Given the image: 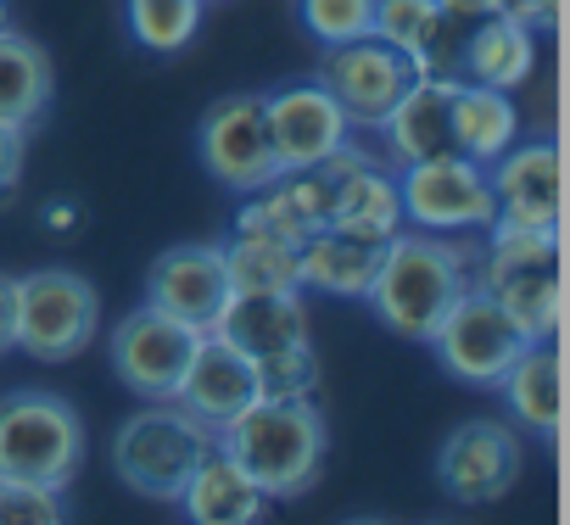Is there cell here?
Wrapping results in <instances>:
<instances>
[{"label":"cell","instance_id":"1","mask_svg":"<svg viewBox=\"0 0 570 525\" xmlns=\"http://www.w3.org/2000/svg\"><path fill=\"white\" fill-rule=\"evenodd\" d=\"M213 442L263 486L268 503L314 492L331 453V430L314 397H252Z\"/></svg>","mask_w":570,"mask_h":525},{"label":"cell","instance_id":"2","mask_svg":"<svg viewBox=\"0 0 570 525\" xmlns=\"http://www.w3.org/2000/svg\"><path fill=\"white\" fill-rule=\"evenodd\" d=\"M470 286V257L464 246H453V235H431V229H397L381 246L375 280H370V308L375 319L403 336V341H431V330L442 325V314L453 308V297Z\"/></svg>","mask_w":570,"mask_h":525},{"label":"cell","instance_id":"3","mask_svg":"<svg viewBox=\"0 0 570 525\" xmlns=\"http://www.w3.org/2000/svg\"><path fill=\"white\" fill-rule=\"evenodd\" d=\"M514 325L525 341H548L559 330L564 308V280H559V229H520V224H492L487 229V257L475 280Z\"/></svg>","mask_w":570,"mask_h":525},{"label":"cell","instance_id":"4","mask_svg":"<svg viewBox=\"0 0 570 525\" xmlns=\"http://www.w3.org/2000/svg\"><path fill=\"white\" fill-rule=\"evenodd\" d=\"M85 464V419L57 392L0 397V481H35L68 492Z\"/></svg>","mask_w":570,"mask_h":525},{"label":"cell","instance_id":"5","mask_svg":"<svg viewBox=\"0 0 570 525\" xmlns=\"http://www.w3.org/2000/svg\"><path fill=\"white\" fill-rule=\"evenodd\" d=\"M207 447H213V430L168 397V403H146L135 419H124V430L112 442V469L135 497L179 503V492Z\"/></svg>","mask_w":570,"mask_h":525},{"label":"cell","instance_id":"6","mask_svg":"<svg viewBox=\"0 0 570 525\" xmlns=\"http://www.w3.org/2000/svg\"><path fill=\"white\" fill-rule=\"evenodd\" d=\"M101 330V297L73 269L18 275V353L35 364H73Z\"/></svg>","mask_w":570,"mask_h":525},{"label":"cell","instance_id":"7","mask_svg":"<svg viewBox=\"0 0 570 525\" xmlns=\"http://www.w3.org/2000/svg\"><path fill=\"white\" fill-rule=\"evenodd\" d=\"M397 196H403V218L414 229H431V235H487L498 224V201H492L487 168L459 157V151L425 157V162H403Z\"/></svg>","mask_w":570,"mask_h":525},{"label":"cell","instance_id":"8","mask_svg":"<svg viewBox=\"0 0 570 525\" xmlns=\"http://www.w3.org/2000/svg\"><path fill=\"white\" fill-rule=\"evenodd\" d=\"M431 347H436V364H442L453 380L481 386V392H498V380H503V369L520 358L525 336H520V325L470 280V286L453 297V308L442 314V325L431 330Z\"/></svg>","mask_w":570,"mask_h":525},{"label":"cell","instance_id":"9","mask_svg":"<svg viewBox=\"0 0 570 525\" xmlns=\"http://www.w3.org/2000/svg\"><path fill=\"white\" fill-rule=\"evenodd\" d=\"M520 469H525V442L503 419H464L436 447V481L464 508L503 503L520 486Z\"/></svg>","mask_w":570,"mask_h":525},{"label":"cell","instance_id":"10","mask_svg":"<svg viewBox=\"0 0 570 525\" xmlns=\"http://www.w3.org/2000/svg\"><path fill=\"white\" fill-rule=\"evenodd\" d=\"M196 151H202V168H207L229 196L263 190V185L279 174L263 96H224V101H213V112H207L202 129H196Z\"/></svg>","mask_w":570,"mask_h":525},{"label":"cell","instance_id":"11","mask_svg":"<svg viewBox=\"0 0 570 525\" xmlns=\"http://www.w3.org/2000/svg\"><path fill=\"white\" fill-rule=\"evenodd\" d=\"M320 85L342 101L353 129H375L392 112V101L414 85V62L397 46H386L381 34H364L347 46H325Z\"/></svg>","mask_w":570,"mask_h":525},{"label":"cell","instance_id":"12","mask_svg":"<svg viewBox=\"0 0 570 525\" xmlns=\"http://www.w3.org/2000/svg\"><path fill=\"white\" fill-rule=\"evenodd\" d=\"M320 179H325V224L336 229H353L364 240H392L409 218H403V196H397V179L386 174L381 157L358 151L353 140L320 162Z\"/></svg>","mask_w":570,"mask_h":525},{"label":"cell","instance_id":"13","mask_svg":"<svg viewBox=\"0 0 570 525\" xmlns=\"http://www.w3.org/2000/svg\"><path fill=\"white\" fill-rule=\"evenodd\" d=\"M196 341H202V330H190V325H179L157 308H135L112 330V369L135 397L168 403L185 380V364H190Z\"/></svg>","mask_w":570,"mask_h":525},{"label":"cell","instance_id":"14","mask_svg":"<svg viewBox=\"0 0 570 525\" xmlns=\"http://www.w3.org/2000/svg\"><path fill=\"white\" fill-rule=\"evenodd\" d=\"M263 112H268V140H274L279 174L320 168L325 157H336L353 140V123L325 85H279L274 96H263Z\"/></svg>","mask_w":570,"mask_h":525},{"label":"cell","instance_id":"15","mask_svg":"<svg viewBox=\"0 0 570 525\" xmlns=\"http://www.w3.org/2000/svg\"><path fill=\"white\" fill-rule=\"evenodd\" d=\"M229 303V275H224V246L196 240V246H168L151 275H146V308L190 325V330H213L218 314Z\"/></svg>","mask_w":570,"mask_h":525},{"label":"cell","instance_id":"16","mask_svg":"<svg viewBox=\"0 0 570 525\" xmlns=\"http://www.w3.org/2000/svg\"><path fill=\"white\" fill-rule=\"evenodd\" d=\"M498 224L520 229H559V201H564V168L553 140H514L503 157L487 162Z\"/></svg>","mask_w":570,"mask_h":525},{"label":"cell","instance_id":"17","mask_svg":"<svg viewBox=\"0 0 570 525\" xmlns=\"http://www.w3.org/2000/svg\"><path fill=\"white\" fill-rule=\"evenodd\" d=\"M252 397H257V369H252V358H240L218 330H202V341H196V353H190V364H185V380H179L174 403L218 436Z\"/></svg>","mask_w":570,"mask_h":525},{"label":"cell","instance_id":"18","mask_svg":"<svg viewBox=\"0 0 570 525\" xmlns=\"http://www.w3.org/2000/svg\"><path fill=\"white\" fill-rule=\"evenodd\" d=\"M453 85H459V73H414V85L375 123L397 168L453 151Z\"/></svg>","mask_w":570,"mask_h":525},{"label":"cell","instance_id":"19","mask_svg":"<svg viewBox=\"0 0 570 525\" xmlns=\"http://www.w3.org/2000/svg\"><path fill=\"white\" fill-rule=\"evenodd\" d=\"M213 330L240 358L268 364V358L292 353V347H308V308H303V291H274V297H235L229 291Z\"/></svg>","mask_w":570,"mask_h":525},{"label":"cell","instance_id":"20","mask_svg":"<svg viewBox=\"0 0 570 525\" xmlns=\"http://www.w3.org/2000/svg\"><path fill=\"white\" fill-rule=\"evenodd\" d=\"M381 246L386 240H364L353 229L320 224V229H308L297 240V280H303V291L364 303L370 297V280H375V262H381Z\"/></svg>","mask_w":570,"mask_h":525},{"label":"cell","instance_id":"21","mask_svg":"<svg viewBox=\"0 0 570 525\" xmlns=\"http://www.w3.org/2000/svg\"><path fill=\"white\" fill-rule=\"evenodd\" d=\"M375 34L397 46L414 62V73H459L464 29L436 0H375Z\"/></svg>","mask_w":570,"mask_h":525},{"label":"cell","instance_id":"22","mask_svg":"<svg viewBox=\"0 0 570 525\" xmlns=\"http://www.w3.org/2000/svg\"><path fill=\"white\" fill-rule=\"evenodd\" d=\"M498 392H503L514 430L542 436V442L559 436V425H564V369H559V353L548 341H525L520 358L503 369Z\"/></svg>","mask_w":570,"mask_h":525},{"label":"cell","instance_id":"23","mask_svg":"<svg viewBox=\"0 0 570 525\" xmlns=\"http://www.w3.org/2000/svg\"><path fill=\"white\" fill-rule=\"evenodd\" d=\"M179 508H185V519H196V525H257V519L268 514V497H263V486L213 442V447L202 453V464L190 469V481H185V492H179Z\"/></svg>","mask_w":570,"mask_h":525},{"label":"cell","instance_id":"24","mask_svg":"<svg viewBox=\"0 0 570 525\" xmlns=\"http://www.w3.org/2000/svg\"><path fill=\"white\" fill-rule=\"evenodd\" d=\"M531 73H537V29H525L503 12H487L481 23L464 29L459 79L492 85V90H520Z\"/></svg>","mask_w":570,"mask_h":525},{"label":"cell","instance_id":"25","mask_svg":"<svg viewBox=\"0 0 570 525\" xmlns=\"http://www.w3.org/2000/svg\"><path fill=\"white\" fill-rule=\"evenodd\" d=\"M51 90H57V73H51L46 46H35L29 34L7 23L0 29V123L35 129L51 107Z\"/></svg>","mask_w":570,"mask_h":525},{"label":"cell","instance_id":"26","mask_svg":"<svg viewBox=\"0 0 570 525\" xmlns=\"http://www.w3.org/2000/svg\"><path fill=\"white\" fill-rule=\"evenodd\" d=\"M514 140H520V112H514L509 90L459 79V85H453V151L487 168V162L503 157Z\"/></svg>","mask_w":570,"mask_h":525},{"label":"cell","instance_id":"27","mask_svg":"<svg viewBox=\"0 0 570 525\" xmlns=\"http://www.w3.org/2000/svg\"><path fill=\"white\" fill-rule=\"evenodd\" d=\"M218 246H224V275H229V291H235V297L303 291V280H297V246H292V240L235 224L229 240H218Z\"/></svg>","mask_w":570,"mask_h":525},{"label":"cell","instance_id":"28","mask_svg":"<svg viewBox=\"0 0 570 525\" xmlns=\"http://www.w3.org/2000/svg\"><path fill=\"white\" fill-rule=\"evenodd\" d=\"M207 0H129V34L140 51L174 57L196 40Z\"/></svg>","mask_w":570,"mask_h":525},{"label":"cell","instance_id":"29","mask_svg":"<svg viewBox=\"0 0 570 525\" xmlns=\"http://www.w3.org/2000/svg\"><path fill=\"white\" fill-rule=\"evenodd\" d=\"M303 29L320 46H347L375 34V0H303Z\"/></svg>","mask_w":570,"mask_h":525},{"label":"cell","instance_id":"30","mask_svg":"<svg viewBox=\"0 0 570 525\" xmlns=\"http://www.w3.org/2000/svg\"><path fill=\"white\" fill-rule=\"evenodd\" d=\"M68 503L57 486L35 481H0V525H62Z\"/></svg>","mask_w":570,"mask_h":525},{"label":"cell","instance_id":"31","mask_svg":"<svg viewBox=\"0 0 570 525\" xmlns=\"http://www.w3.org/2000/svg\"><path fill=\"white\" fill-rule=\"evenodd\" d=\"M252 369H257V397H314V380H320L314 341L279 353V358H268V364H252Z\"/></svg>","mask_w":570,"mask_h":525},{"label":"cell","instance_id":"32","mask_svg":"<svg viewBox=\"0 0 570 525\" xmlns=\"http://www.w3.org/2000/svg\"><path fill=\"white\" fill-rule=\"evenodd\" d=\"M23 146H29V129L0 123V196H12L23 179Z\"/></svg>","mask_w":570,"mask_h":525},{"label":"cell","instance_id":"33","mask_svg":"<svg viewBox=\"0 0 570 525\" xmlns=\"http://www.w3.org/2000/svg\"><path fill=\"white\" fill-rule=\"evenodd\" d=\"M492 12L525 23V29H553L559 23V0H492Z\"/></svg>","mask_w":570,"mask_h":525},{"label":"cell","instance_id":"34","mask_svg":"<svg viewBox=\"0 0 570 525\" xmlns=\"http://www.w3.org/2000/svg\"><path fill=\"white\" fill-rule=\"evenodd\" d=\"M18 353V275H0V358Z\"/></svg>","mask_w":570,"mask_h":525},{"label":"cell","instance_id":"35","mask_svg":"<svg viewBox=\"0 0 570 525\" xmlns=\"http://www.w3.org/2000/svg\"><path fill=\"white\" fill-rule=\"evenodd\" d=\"M46 218H51V229H73L79 224V207H51Z\"/></svg>","mask_w":570,"mask_h":525},{"label":"cell","instance_id":"36","mask_svg":"<svg viewBox=\"0 0 570 525\" xmlns=\"http://www.w3.org/2000/svg\"><path fill=\"white\" fill-rule=\"evenodd\" d=\"M12 23V7H7V0H0V29H7Z\"/></svg>","mask_w":570,"mask_h":525}]
</instances>
